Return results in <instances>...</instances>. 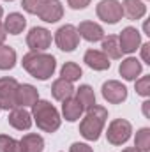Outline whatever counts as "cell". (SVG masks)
Listing matches in <instances>:
<instances>
[{
	"instance_id": "cell-1",
	"label": "cell",
	"mask_w": 150,
	"mask_h": 152,
	"mask_svg": "<svg viewBox=\"0 0 150 152\" xmlns=\"http://www.w3.org/2000/svg\"><path fill=\"white\" fill-rule=\"evenodd\" d=\"M23 69L30 76H34L36 80H48L51 78L55 69H57V60L53 55L44 53V51H28L27 55H23Z\"/></svg>"
},
{
	"instance_id": "cell-2",
	"label": "cell",
	"mask_w": 150,
	"mask_h": 152,
	"mask_svg": "<svg viewBox=\"0 0 150 152\" xmlns=\"http://www.w3.org/2000/svg\"><path fill=\"white\" fill-rule=\"evenodd\" d=\"M108 120V110L104 106H99V104H94L92 108L87 110L85 118L79 122V133L85 140L88 142H95L99 140L103 129H104V124Z\"/></svg>"
},
{
	"instance_id": "cell-3",
	"label": "cell",
	"mask_w": 150,
	"mask_h": 152,
	"mask_svg": "<svg viewBox=\"0 0 150 152\" xmlns=\"http://www.w3.org/2000/svg\"><path fill=\"white\" fill-rule=\"evenodd\" d=\"M32 118L44 133H55L62 124L58 110L50 101H36L32 104Z\"/></svg>"
},
{
	"instance_id": "cell-4",
	"label": "cell",
	"mask_w": 150,
	"mask_h": 152,
	"mask_svg": "<svg viewBox=\"0 0 150 152\" xmlns=\"http://www.w3.org/2000/svg\"><path fill=\"white\" fill-rule=\"evenodd\" d=\"M131 133H133V126H131L129 120H125V118H115L108 126L106 138H108V142L111 145H124L131 138Z\"/></svg>"
},
{
	"instance_id": "cell-5",
	"label": "cell",
	"mask_w": 150,
	"mask_h": 152,
	"mask_svg": "<svg viewBox=\"0 0 150 152\" xmlns=\"http://www.w3.org/2000/svg\"><path fill=\"white\" fill-rule=\"evenodd\" d=\"M55 42L58 46V50L62 51H74L79 44V34L76 30L74 25H62L57 32H55Z\"/></svg>"
},
{
	"instance_id": "cell-6",
	"label": "cell",
	"mask_w": 150,
	"mask_h": 152,
	"mask_svg": "<svg viewBox=\"0 0 150 152\" xmlns=\"http://www.w3.org/2000/svg\"><path fill=\"white\" fill-rule=\"evenodd\" d=\"M18 81L14 78L4 76L0 78V110H12L18 108L16 104V90H18Z\"/></svg>"
},
{
	"instance_id": "cell-7",
	"label": "cell",
	"mask_w": 150,
	"mask_h": 152,
	"mask_svg": "<svg viewBox=\"0 0 150 152\" xmlns=\"http://www.w3.org/2000/svg\"><path fill=\"white\" fill-rule=\"evenodd\" d=\"M95 12H97L99 20H103L104 23H110V25L118 23L124 16L122 4L118 0H101L95 7Z\"/></svg>"
},
{
	"instance_id": "cell-8",
	"label": "cell",
	"mask_w": 150,
	"mask_h": 152,
	"mask_svg": "<svg viewBox=\"0 0 150 152\" xmlns=\"http://www.w3.org/2000/svg\"><path fill=\"white\" fill-rule=\"evenodd\" d=\"M27 44L30 51H44L51 46V32L44 27H34L27 34Z\"/></svg>"
},
{
	"instance_id": "cell-9",
	"label": "cell",
	"mask_w": 150,
	"mask_h": 152,
	"mask_svg": "<svg viewBox=\"0 0 150 152\" xmlns=\"http://www.w3.org/2000/svg\"><path fill=\"white\" fill-rule=\"evenodd\" d=\"M36 14L46 23H57L64 16V7L58 0H41Z\"/></svg>"
},
{
	"instance_id": "cell-10",
	"label": "cell",
	"mask_w": 150,
	"mask_h": 152,
	"mask_svg": "<svg viewBox=\"0 0 150 152\" xmlns=\"http://www.w3.org/2000/svg\"><path fill=\"white\" fill-rule=\"evenodd\" d=\"M103 97L111 103V104H120L127 99V88L125 85H122L117 80H108L106 83H103Z\"/></svg>"
},
{
	"instance_id": "cell-11",
	"label": "cell",
	"mask_w": 150,
	"mask_h": 152,
	"mask_svg": "<svg viewBox=\"0 0 150 152\" xmlns=\"http://www.w3.org/2000/svg\"><path fill=\"white\" fill-rule=\"evenodd\" d=\"M118 44L122 53H134L141 44V34L134 27H125L118 36Z\"/></svg>"
},
{
	"instance_id": "cell-12",
	"label": "cell",
	"mask_w": 150,
	"mask_h": 152,
	"mask_svg": "<svg viewBox=\"0 0 150 152\" xmlns=\"http://www.w3.org/2000/svg\"><path fill=\"white\" fill-rule=\"evenodd\" d=\"M36 101H39V92L34 85H30V83L18 85V90H16V104L20 108L32 106Z\"/></svg>"
},
{
	"instance_id": "cell-13",
	"label": "cell",
	"mask_w": 150,
	"mask_h": 152,
	"mask_svg": "<svg viewBox=\"0 0 150 152\" xmlns=\"http://www.w3.org/2000/svg\"><path fill=\"white\" fill-rule=\"evenodd\" d=\"M83 62H85L90 69H94V71H106V69H110V66H111L110 58H108L103 51H99V50H88V51L85 53V57H83Z\"/></svg>"
},
{
	"instance_id": "cell-14",
	"label": "cell",
	"mask_w": 150,
	"mask_h": 152,
	"mask_svg": "<svg viewBox=\"0 0 150 152\" xmlns=\"http://www.w3.org/2000/svg\"><path fill=\"white\" fill-rule=\"evenodd\" d=\"M7 120H9V124L14 127V129H18V131H27V129H30V126H32V113H28L25 108H12L11 110V113L7 117Z\"/></svg>"
},
{
	"instance_id": "cell-15",
	"label": "cell",
	"mask_w": 150,
	"mask_h": 152,
	"mask_svg": "<svg viewBox=\"0 0 150 152\" xmlns=\"http://www.w3.org/2000/svg\"><path fill=\"white\" fill-rule=\"evenodd\" d=\"M76 30H78V34L81 37L85 39V41H88V42H97V41L104 39L103 27L97 25V23H94V21H81Z\"/></svg>"
},
{
	"instance_id": "cell-16",
	"label": "cell",
	"mask_w": 150,
	"mask_h": 152,
	"mask_svg": "<svg viewBox=\"0 0 150 152\" xmlns=\"http://www.w3.org/2000/svg\"><path fill=\"white\" fill-rule=\"evenodd\" d=\"M141 62L138 60V58H134V57H127L125 60H122L120 62V67H118V73L120 76L124 78V80H127V81H134L138 76L141 75Z\"/></svg>"
},
{
	"instance_id": "cell-17",
	"label": "cell",
	"mask_w": 150,
	"mask_h": 152,
	"mask_svg": "<svg viewBox=\"0 0 150 152\" xmlns=\"http://www.w3.org/2000/svg\"><path fill=\"white\" fill-rule=\"evenodd\" d=\"M122 12L129 20H141L147 12V5L141 0H124L122 2Z\"/></svg>"
},
{
	"instance_id": "cell-18",
	"label": "cell",
	"mask_w": 150,
	"mask_h": 152,
	"mask_svg": "<svg viewBox=\"0 0 150 152\" xmlns=\"http://www.w3.org/2000/svg\"><path fill=\"white\" fill-rule=\"evenodd\" d=\"M25 27H27V18H25L23 14H20V12H11V14L5 18V21H4V28H5V32L11 34V36L21 34V32L25 30Z\"/></svg>"
},
{
	"instance_id": "cell-19",
	"label": "cell",
	"mask_w": 150,
	"mask_h": 152,
	"mask_svg": "<svg viewBox=\"0 0 150 152\" xmlns=\"http://www.w3.org/2000/svg\"><path fill=\"white\" fill-rule=\"evenodd\" d=\"M81 113H83V106L79 104V101L76 97L71 96V97H67V99L62 101V115H64L66 120L76 122L81 117Z\"/></svg>"
},
{
	"instance_id": "cell-20",
	"label": "cell",
	"mask_w": 150,
	"mask_h": 152,
	"mask_svg": "<svg viewBox=\"0 0 150 152\" xmlns=\"http://www.w3.org/2000/svg\"><path fill=\"white\" fill-rule=\"evenodd\" d=\"M74 94V87L71 81H66L64 78H58L53 81L51 85V96L57 99V101H64L67 97H71Z\"/></svg>"
},
{
	"instance_id": "cell-21",
	"label": "cell",
	"mask_w": 150,
	"mask_h": 152,
	"mask_svg": "<svg viewBox=\"0 0 150 152\" xmlns=\"http://www.w3.org/2000/svg\"><path fill=\"white\" fill-rule=\"evenodd\" d=\"M20 145H21L23 152H42L44 140H42V136H39L36 133H28L20 140Z\"/></svg>"
},
{
	"instance_id": "cell-22",
	"label": "cell",
	"mask_w": 150,
	"mask_h": 152,
	"mask_svg": "<svg viewBox=\"0 0 150 152\" xmlns=\"http://www.w3.org/2000/svg\"><path fill=\"white\" fill-rule=\"evenodd\" d=\"M74 92H76V99L79 101L83 110H88V108H92L95 104V94H94V88L90 85H81Z\"/></svg>"
},
{
	"instance_id": "cell-23",
	"label": "cell",
	"mask_w": 150,
	"mask_h": 152,
	"mask_svg": "<svg viewBox=\"0 0 150 152\" xmlns=\"http://www.w3.org/2000/svg\"><path fill=\"white\" fill-rule=\"evenodd\" d=\"M103 53L108 58H120L122 51H120V44H118V36H108L103 39Z\"/></svg>"
},
{
	"instance_id": "cell-24",
	"label": "cell",
	"mask_w": 150,
	"mask_h": 152,
	"mask_svg": "<svg viewBox=\"0 0 150 152\" xmlns=\"http://www.w3.org/2000/svg\"><path fill=\"white\" fill-rule=\"evenodd\" d=\"M16 66V51L11 46H0V69L7 71Z\"/></svg>"
},
{
	"instance_id": "cell-25",
	"label": "cell",
	"mask_w": 150,
	"mask_h": 152,
	"mask_svg": "<svg viewBox=\"0 0 150 152\" xmlns=\"http://www.w3.org/2000/svg\"><path fill=\"white\" fill-rule=\"evenodd\" d=\"M60 75L62 78L66 80V81H78L81 75H83V71H81V67L76 64V62H66L64 66H62V69H60Z\"/></svg>"
},
{
	"instance_id": "cell-26",
	"label": "cell",
	"mask_w": 150,
	"mask_h": 152,
	"mask_svg": "<svg viewBox=\"0 0 150 152\" xmlns=\"http://www.w3.org/2000/svg\"><path fill=\"white\" fill-rule=\"evenodd\" d=\"M134 147L141 152H149L150 151V129L149 127H141L136 133L134 138Z\"/></svg>"
},
{
	"instance_id": "cell-27",
	"label": "cell",
	"mask_w": 150,
	"mask_h": 152,
	"mask_svg": "<svg viewBox=\"0 0 150 152\" xmlns=\"http://www.w3.org/2000/svg\"><path fill=\"white\" fill-rule=\"evenodd\" d=\"M0 152H23L18 140L7 134H0Z\"/></svg>"
},
{
	"instance_id": "cell-28",
	"label": "cell",
	"mask_w": 150,
	"mask_h": 152,
	"mask_svg": "<svg viewBox=\"0 0 150 152\" xmlns=\"http://www.w3.org/2000/svg\"><path fill=\"white\" fill-rule=\"evenodd\" d=\"M136 81V92L140 94V96H143V97H149L150 96V76H143V78H140V80H134Z\"/></svg>"
},
{
	"instance_id": "cell-29",
	"label": "cell",
	"mask_w": 150,
	"mask_h": 152,
	"mask_svg": "<svg viewBox=\"0 0 150 152\" xmlns=\"http://www.w3.org/2000/svg\"><path fill=\"white\" fill-rule=\"evenodd\" d=\"M39 4H41V0H23V2H21L23 9H25L28 14H36V12H37Z\"/></svg>"
},
{
	"instance_id": "cell-30",
	"label": "cell",
	"mask_w": 150,
	"mask_h": 152,
	"mask_svg": "<svg viewBox=\"0 0 150 152\" xmlns=\"http://www.w3.org/2000/svg\"><path fill=\"white\" fill-rule=\"evenodd\" d=\"M69 152H94V151H92V147H90V145L76 142V143H73V145L69 147Z\"/></svg>"
},
{
	"instance_id": "cell-31",
	"label": "cell",
	"mask_w": 150,
	"mask_h": 152,
	"mask_svg": "<svg viewBox=\"0 0 150 152\" xmlns=\"http://www.w3.org/2000/svg\"><path fill=\"white\" fill-rule=\"evenodd\" d=\"M92 0H67V4L73 7V9H85Z\"/></svg>"
},
{
	"instance_id": "cell-32",
	"label": "cell",
	"mask_w": 150,
	"mask_h": 152,
	"mask_svg": "<svg viewBox=\"0 0 150 152\" xmlns=\"http://www.w3.org/2000/svg\"><path fill=\"white\" fill-rule=\"evenodd\" d=\"M149 50H150V42H145L143 46H141V57H143V60L150 64V57H149Z\"/></svg>"
},
{
	"instance_id": "cell-33",
	"label": "cell",
	"mask_w": 150,
	"mask_h": 152,
	"mask_svg": "<svg viewBox=\"0 0 150 152\" xmlns=\"http://www.w3.org/2000/svg\"><path fill=\"white\" fill-rule=\"evenodd\" d=\"M5 37H7V32H5V28H4V23H0V46L4 44Z\"/></svg>"
},
{
	"instance_id": "cell-34",
	"label": "cell",
	"mask_w": 150,
	"mask_h": 152,
	"mask_svg": "<svg viewBox=\"0 0 150 152\" xmlns=\"http://www.w3.org/2000/svg\"><path fill=\"white\" fill-rule=\"evenodd\" d=\"M149 101H145V103H143V113H145V117H149Z\"/></svg>"
},
{
	"instance_id": "cell-35",
	"label": "cell",
	"mask_w": 150,
	"mask_h": 152,
	"mask_svg": "<svg viewBox=\"0 0 150 152\" xmlns=\"http://www.w3.org/2000/svg\"><path fill=\"white\" fill-rule=\"evenodd\" d=\"M122 152H141V151H138L136 147H127V149H124Z\"/></svg>"
},
{
	"instance_id": "cell-36",
	"label": "cell",
	"mask_w": 150,
	"mask_h": 152,
	"mask_svg": "<svg viewBox=\"0 0 150 152\" xmlns=\"http://www.w3.org/2000/svg\"><path fill=\"white\" fill-rule=\"evenodd\" d=\"M2 14H4V9H2V5H0V18H2Z\"/></svg>"
},
{
	"instance_id": "cell-37",
	"label": "cell",
	"mask_w": 150,
	"mask_h": 152,
	"mask_svg": "<svg viewBox=\"0 0 150 152\" xmlns=\"http://www.w3.org/2000/svg\"><path fill=\"white\" fill-rule=\"evenodd\" d=\"M5 2H12V0H5Z\"/></svg>"
}]
</instances>
